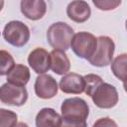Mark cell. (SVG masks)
I'll return each mask as SVG.
<instances>
[{
    "label": "cell",
    "instance_id": "obj_19",
    "mask_svg": "<svg viewBox=\"0 0 127 127\" xmlns=\"http://www.w3.org/2000/svg\"><path fill=\"white\" fill-rule=\"evenodd\" d=\"M18 115L8 109L0 108V127H12L17 123Z\"/></svg>",
    "mask_w": 127,
    "mask_h": 127
},
{
    "label": "cell",
    "instance_id": "obj_15",
    "mask_svg": "<svg viewBox=\"0 0 127 127\" xmlns=\"http://www.w3.org/2000/svg\"><path fill=\"white\" fill-rule=\"evenodd\" d=\"M29 79L30 70L24 64H15L7 74V82L18 86H25L28 83Z\"/></svg>",
    "mask_w": 127,
    "mask_h": 127
},
{
    "label": "cell",
    "instance_id": "obj_16",
    "mask_svg": "<svg viewBox=\"0 0 127 127\" xmlns=\"http://www.w3.org/2000/svg\"><path fill=\"white\" fill-rule=\"evenodd\" d=\"M126 63H127V55L122 54L116 57L111 64V70L113 74L118 79H120L124 83V85L126 79Z\"/></svg>",
    "mask_w": 127,
    "mask_h": 127
},
{
    "label": "cell",
    "instance_id": "obj_13",
    "mask_svg": "<svg viewBox=\"0 0 127 127\" xmlns=\"http://www.w3.org/2000/svg\"><path fill=\"white\" fill-rule=\"evenodd\" d=\"M50 57H51V67L50 68L55 73L59 75H64L69 71L70 62L64 51L53 50L50 53Z\"/></svg>",
    "mask_w": 127,
    "mask_h": 127
},
{
    "label": "cell",
    "instance_id": "obj_23",
    "mask_svg": "<svg viewBox=\"0 0 127 127\" xmlns=\"http://www.w3.org/2000/svg\"><path fill=\"white\" fill-rule=\"evenodd\" d=\"M3 6H4V1H2V0H0V11L2 10V8H3Z\"/></svg>",
    "mask_w": 127,
    "mask_h": 127
},
{
    "label": "cell",
    "instance_id": "obj_3",
    "mask_svg": "<svg viewBox=\"0 0 127 127\" xmlns=\"http://www.w3.org/2000/svg\"><path fill=\"white\" fill-rule=\"evenodd\" d=\"M69 47L78 58L88 60L96 50L97 38L88 32H78L73 35Z\"/></svg>",
    "mask_w": 127,
    "mask_h": 127
},
{
    "label": "cell",
    "instance_id": "obj_10",
    "mask_svg": "<svg viewBox=\"0 0 127 127\" xmlns=\"http://www.w3.org/2000/svg\"><path fill=\"white\" fill-rule=\"evenodd\" d=\"M84 85L85 83L82 75L75 72H69L62 77L59 87L64 93L80 94L84 91Z\"/></svg>",
    "mask_w": 127,
    "mask_h": 127
},
{
    "label": "cell",
    "instance_id": "obj_20",
    "mask_svg": "<svg viewBox=\"0 0 127 127\" xmlns=\"http://www.w3.org/2000/svg\"><path fill=\"white\" fill-rule=\"evenodd\" d=\"M92 2L99 10H103V11L113 10L121 4L120 0L119 1L118 0H93Z\"/></svg>",
    "mask_w": 127,
    "mask_h": 127
},
{
    "label": "cell",
    "instance_id": "obj_18",
    "mask_svg": "<svg viewBox=\"0 0 127 127\" xmlns=\"http://www.w3.org/2000/svg\"><path fill=\"white\" fill-rule=\"evenodd\" d=\"M15 62L10 53L5 50H0V75H5L14 67Z\"/></svg>",
    "mask_w": 127,
    "mask_h": 127
},
{
    "label": "cell",
    "instance_id": "obj_6",
    "mask_svg": "<svg viewBox=\"0 0 127 127\" xmlns=\"http://www.w3.org/2000/svg\"><path fill=\"white\" fill-rule=\"evenodd\" d=\"M93 103L104 109H109L114 107L118 102V92L115 86L107 82H102L90 96Z\"/></svg>",
    "mask_w": 127,
    "mask_h": 127
},
{
    "label": "cell",
    "instance_id": "obj_11",
    "mask_svg": "<svg viewBox=\"0 0 127 127\" xmlns=\"http://www.w3.org/2000/svg\"><path fill=\"white\" fill-rule=\"evenodd\" d=\"M20 9L27 19L37 21L46 14L47 4L43 0H23L20 3Z\"/></svg>",
    "mask_w": 127,
    "mask_h": 127
},
{
    "label": "cell",
    "instance_id": "obj_5",
    "mask_svg": "<svg viewBox=\"0 0 127 127\" xmlns=\"http://www.w3.org/2000/svg\"><path fill=\"white\" fill-rule=\"evenodd\" d=\"M3 37L10 45L21 48L28 43L30 39V30L28 26L21 21H10L4 27Z\"/></svg>",
    "mask_w": 127,
    "mask_h": 127
},
{
    "label": "cell",
    "instance_id": "obj_4",
    "mask_svg": "<svg viewBox=\"0 0 127 127\" xmlns=\"http://www.w3.org/2000/svg\"><path fill=\"white\" fill-rule=\"evenodd\" d=\"M115 51V44L113 40L107 36H100L97 38V47L88 62L90 64L98 67L107 66L111 64Z\"/></svg>",
    "mask_w": 127,
    "mask_h": 127
},
{
    "label": "cell",
    "instance_id": "obj_17",
    "mask_svg": "<svg viewBox=\"0 0 127 127\" xmlns=\"http://www.w3.org/2000/svg\"><path fill=\"white\" fill-rule=\"evenodd\" d=\"M84 78V92L86 93V95L91 96L92 93L94 92V90L103 82L102 78L94 73H88L86 75L83 76Z\"/></svg>",
    "mask_w": 127,
    "mask_h": 127
},
{
    "label": "cell",
    "instance_id": "obj_14",
    "mask_svg": "<svg viewBox=\"0 0 127 127\" xmlns=\"http://www.w3.org/2000/svg\"><path fill=\"white\" fill-rule=\"evenodd\" d=\"M62 116L53 108H43L36 116V127H61Z\"/></svg>",
    "mask_w": 127,
    "mask_h": 127
},
{
    "label": "cell",
    "instance_id": "obj_1",
    "mask_svg": "<svg viewBox=\"0 0 127 127\" xmlns=\"http://www.w3.org/2000/svg\"><path fill=\"white\" fill-rule=\"evenodd\" d=\"M61 127H86L89 107L82 98L71 97L64 100L61 106Z\"/></svg>",
    "mask_w": 127,
    "mask_h": 127
},
{
    "label": "cell",
    "instance_id": "obj_12",
    "mask_svg": "<svg viewBox=\"0 0 127 127\" xmlns=\"http://www.w3.org/2000/svg\"><path fill=\"white\" fill-rule=\"evenodd\" d=\"M66 14L71 21L75 23H83L89 19L91 10L87 2L77 0V1H71L67 5Z\"/></svg>",
    "mask_w": 127,
    "mask_h": 127
},
{
    "label": "cell",
    "instance_id": "obj_21",
    "mask_svg": "<svg viewBox=\"0 0 127 127\" xmlns=\"http://www.w3.org/2000/svg\"><path fill=\"white\" fill-rule=\"evenodd\" d=\"M92 127H118V126H117V123L113 119L109 117H102V118L97 119L94 122Z\"/></svg>",
    "mask_w": 127,
    "mask_h": 127
},
{
    "label": "cell",
    "instance_id": "obj_9",
    "mask_svg": "<svg viewBox=\"0 0 127 127\" xmlns=\"http://www.w3.org/2000/svg\"><path fill=\"white\" fill-rule=\"evenodd\" d=\"M28 64L36 73L44 74L51 67L50 53L43 48H36L29 54Z\"/></svg>",
    "mask_w": 127,
    "mask_h": 127
},
{
    "label": "cell",
    "instance_id": "obj_2",
    "mask_svg": "<svg viewBox=\"0 0 127 127\" xmlns=\"http://www.w3.org/2000/svg\"><path fill=\"white\" fill-rule=\"evenodd\" d=\"M74 35L73 29L64 22L52 24L47 30V41L54 50L66 51Z\"/></svg>",
    "mask_w": 127,
    "mask_h": 127
},
{
    "label": "cell",
    "instance_id": "obj_7",
    "mask_svg": "<svg viewBox=\"0 0 127 127\" xmlns=\"http://www.w3.org/2000/svg\"><path fill=\"white\" fill-rule=\"evenodd\" d=\"M28 99V92L25 86H18L11 83H4L0 87V101L7 105L22 106Z\"/></svg>",
    "mask_w": 127,
    "mask_h": 127
},
{
    "label": "cell",
    "instance_id": "obj_8",
    "mask_svg": "<svg viewBox=\"0 0 127 127\" xmlns=\"http://www.w3.org/2000/svg\"><path fill=\"white\" fill-rule=\"evenodd\" d=\"M58 82L50 74H40L35 81V93L42 99H50L58 93Z\"/></svg>",
    "mask_w": 127,
    "mask_h": 127
},
{
    "label": "cell",
    "instance_id": "obj_22",
    "mask_svg": "<svg viewBox=\"0 0 127 127\" xmlns=\"http://www.w3.org/2000/svg\"><path fill=\"white\" fill-rule=\"evenodd\" d=\"M12 127H29L26 123H24V122H18V123H16L14 126H12Z\"/></svg>",
    "mask_w": 127,
    "mask_h": 127
}]
</instances>
